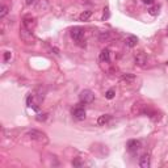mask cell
I'll return each instance as SVG.
<instances>
[{
	"mask_svg": "<svg viewBox=\"0 0 168 168\" xmlns=\"http://www.w3.org/2000/svg\"><path fill=\"white\" fill-rule=\"evenodd\" d=\"M139 166L142 168H149L150 167V156L147 154H143L141 158H139Z\"/></svg>",
	"mask_w": 168,
	"mask_h": 168,
	"instance_id": "8",
	"label": "cell"
},
{
	"mask_svg": "<svg viewBox=\"0 0 168 168\" xmlns=\"http://www.w3.org/2000/svg\"><path fill=\"white\" fill-rule=\"evenodd\" d=\"M34 3H35V0H26L28 5H32V4H34Z\"/></svg>",
	"mask_w": 168,
	"mask_h": 168,
	"instance_id": "25",
	"label": "cell"
},
{
	"mask_svg": "<svg viewBox=\"0 0 168 168\" xmlns=\"http://www.w3.org/2000/svg\"><path fill=\"white\" fill-rule=\"evenodd\" d=\"M72 166H82V162L80 160H72Z\"/></svg>",
	"mask_w": 168,
	"mask_h": 168,
	"instance_id": "23",
	"label": "cell"
},
{
	"mask_svg": "<svg viewBox=\"0 0 168 168\" xmlns=\"http://www.w3.org/2000/svg\"><path fill=\"white\" fill-rule=\"evenodd\" d=\"M9 58H11V53H9V51H5V54H4V61L7 62Z\"/></svg>",
	"mask_w": 168,
	"mask_h": 168,
	"instance_id": "19",
	"label": "cell"
},
{
	"mask_svg": "<svg viewBox=\"0 0 168 168\" xmlns=\"http://www.w3.org/2000/svg\"><path fill=\"white\" fill-rule=\"evenodd\" d=\"M108 38H109V32H102L100 34V41H106Z\"/></svg>",
	"mask_w": 168,
	"mask_h": 168,
	"instance_id": "18",
	"label": "cell"
},
{
	"mask_svg": "<svg viewBox=\"0 0 168 168\" xmlns=\"http://www.w3.org/2000/svg\"><path fill=\"white\" fill-rule=\"evenodd\" d=\"M38 121H43V119H46V114H39L37 117Z\"/></svg>",
	"mask_w": 168,
	"mask_h": 168,
	"instance_id": "20",
	"label": "cell"
},
{
	"mask_svg": "<svg viewBox=\"0 0 168 168\" xmlns=\"http://www.w3.org/2000/svg\"><path fill=\"white\" fill-rule=\"evenodd\" d=\"M134 80H135V76H134V75H131V74H125V75H122V76H121V82H126V84L133 83Z\"/></svg>",
	"mask_w": 168,
	"mask_h": 168,
	"instance_id": "14",
	"label": "cell"
},
{
	"mask_svg": "<svg viewBox=\"0 0 168 168\" xmlns=\"http://www.w3.org/2000/svg\"><path fill=\"white\" fill-rule=\"evenodd\" d=\"M156 11H158V8H155V7H154V8H150V13H151V15H156V13H158Z\"/></svg>",
	"mask_w": 168,
	"mask_h": 168,
	"instance_id": "21",
	"label": "cell"
},
{
	"mask_svg": "<svg viewBox=\"0 0 168 168\" xmlns=\"http://www.w3.org/2000/svg\"><path fill=\"white\" fill-rule=\"evenodd\" d=\"M114 95H116V91L113 89V88H110V89H108V91H106L105 97H106L108 100H112V99L114 97Z\"/></svg>",
	"mask_w": 168,
	"mask_h": 168,
	"instance_id": "16",
	"label": "cell"
},
{
	"mask_svg": "<svg viewBox=\"0 0 168 168\" xmlns=\"http://www.w3.org/2000/svg\"><path fill=\"white\" fill-rule=\"evenodd\" d=\"M109 121H110V116L109 114H102V116H100V117H99L97 123L100 126H104V125H106Z\"/></svg>",
	"mask_w": 168,
	"mask_h": 168,
	"instance_id": "12",
	"label": "cell"
},
{
	"mask_svg": "<svg viewBox=\"0 0 168 168\" xmlns=\"http://www.w3.org/2000/svg\"><path fill=\"white\" fill-rule=\"evenodd\" d=\"M22 25L32 30L35 26V18L32 17V16H25V17L22 18Z\"/></svg>",
	"mask_w": 168,
	"mask_h": 168,
	"instance_id": "6",
	"label": "cell"
},
{
	"mask_svg": "<svg viewBox=\"0 0 168 168\" xmlns=\"http://www.w3.org/2000/svg\"><path fill=\"white\" fill-rule=\"evenodd\" d=\"M28 137L34 139V141H38V142H47V138H46V134L41 133L38 130H30L28 131Z\"/></svg>",
	"mask_w": 168,
	"mask_h": 168,
	"instance_id": "3",
	"label": "cell"
},
{
	"mask_svg": "<svg viewBox=\"0 0 168 168\" xmlns=\"http://www.w3.org/2000/svg\"><path fill=\"white\" fill-rule=\"evenodd\" d=\"M79 99H80V101L84 102V104H91L95 100V95L91 89H84V91L80 92Z\"/></svg>",
	"mask_w": 168,
	"mask_h": 168,
	"instance_id": "2",
	"label": "cell"
},
{
	"mask_svg": "<svg viewBox=\"0 0 168 168\" xmlns=\"http://www.w3.org/2000/svg\"><path fill=\"white\" fill-rule=\"evenodd\" d=\"M143 3H145V4H149V5H150V4L154 3V0H143Z\"/></svg>",
	"mask_w": 168,
	"mask_h": 168,
	"instance_id": "24",
	"label": "cell"
},
{
	"mask_svg": "<svg viewBox=\"0 0 168 168\" xmlns=\"http://www.w3.org/2000/svg\"><path fill=\"white\" fill-rule=\"evenodd\" d=\"M135 63H137L138 66H146V63H147V58L145 57L143 54H139V55H137L135 57Z\"/></svg>",
	"mask_w": 168,
	"mask_h": 168,
	"instance_id": "13",
	"label": "cell"
},
{
	"mask_svg": "<svg viewBox=\"0 0 168 168\" xmlns=\"http://www.w3.org/2000/svg\"><path fill=\"white\" fill-rule=\"evenodd\" d=\"M35 8H37L38 11H41V9L45 11L49 8V2H47V0H38L37 4H35Z\"/></svg>",
	"mask_w": 168,
	"mask_h": 168,
	"instance_id": "11",
	"label": "cell"
},
{
	"mask_svg": "<svg viewBox=\"0 0 168 168\" xmlns=\"http://www.w3.org/2000/svg\"><path fill=\"white\" fill-rule=\"evenodd\" d=\"M72 116L76 119H84L86 118V110L84 108H80V106H76L72 109Z\"/></svg>",
	"mask_w": 168,
	"mask_h": 168,
	"instance_id": "7",
	"label": "cell"
},
{
	"mask_svg": "<svg viewBox=\"0 0 168 168\" xmlns=\"http://www.w3.org/2000/svg\"><path fill=\"white\" fill-rule=\"evenodd\" d=\"M100 61L101 62H109L110 61V51L109 49H104L100 53Z\"/></svg>",
	"mask_w": 168,
	"mask_h": 168,
	"instance_id": "10",
	"label": "cell"
},
{
	"mask_svg": "<svg viewBox=\"0 0 168 168\" xmlns=\"http://www.w3.org/2000/svg\"><path fill=\"white\" fill-rule=\"evenodd\" d=\"M20 37H21L22 42H25L26 45H33V43L35 42V38L33 33L30 32V29H28V28L22 26L21 29H20Z\"/></svg>",
	"mask_w": 168,
	"mask_h": 168,
	"instance_id": "1",
	"label": "cell"
},
{
	"mask_svg": "<svg viewBox=\"0 0 168 168\" xmlns=\"http://www.w3.org/2000/svg\"><path fill=\"white\" fill-rule=\"evenodd\" d=\"M137 43H138V38L135 37V35H129V37H126V39H125V45L127 47H134Z\"/></svg>",
	"mask_w": 168,
	"mask_h": 168,
	"instance_id": "9",
	"label": "cell"
},
{
	"mask_svg": "<svg viewBox=\"0 0 168 168\" xmlns=\"http://www.w3.org/2000/svg\"><path fill=\"white\" fill-rule=\"evenodd\" d=\"M106 12H104V16H102V20H105V18H108V17H109V12H108V8H106V9H105Z\"/></svg>",
	"mask_w": 168,
	"mask_h": 168,
	"instance_id": "22",
	"label": "cell"
},
{
	"mask_svg": "<svg viewBox=\"0 0 168 168\" xmlns=\"http://www.w3.org/2000/svg\"><path fill=\"white\" fill-rule=\"evenodd\" d=\"M71 37L75 41H80V39L84 37V29L80 26H75L71 29Z\"/></svg>",
	"mask_w": 168,
	"mask_h": 168,
	"instance_id": "4",
	"label": "cell"
},
{
	"mask_svg": "<svg viewBox=\"0 0 168 168\" xmlns=\"http://www.w3.org/2000/svg\"><path fill=\"white\" fill-rule=\"evenodd\" d=\"M139 149H141V142L137 141V139H130V141L127 142V150H129L130 153H137Z\"/></svg>",
	"mask_w": 168,
	"mask_h": 168,
	"instance_id": "5",
	"label": "cell"
},
{
	"mask_svg": "<svg viewBox=\"0 0 168 168\" xmlns=\"http://www.w3.org/2000/svg\"><path fill=\"white\" fill-rule=\"evenodd\" d=\"M8 13V7L7 5H4V4H3V5H2V12H0V17H2V18H4V17H5V15Z\"/></svg>",
	"mask_w": 168,
	"mask_h": 168,
	"instance_id": "17",
	"label": "cell"
},
{
	"mask_svg": "<svg viewBox=\"0 0 168 168\" xmlns=\"http://www.w3.org/2000/svg\"><path fill=\"white\" fill-rule=\"evenodd\" d=\"M91 16H92V12H91V11H84L83 13H80L79 18H80V21H87V20Z\"/></svg>",
	"mask_w": 168,
	"mask_h": 168,
	"instance_id": "15",
	"label": "cell"
}]
</instances>
